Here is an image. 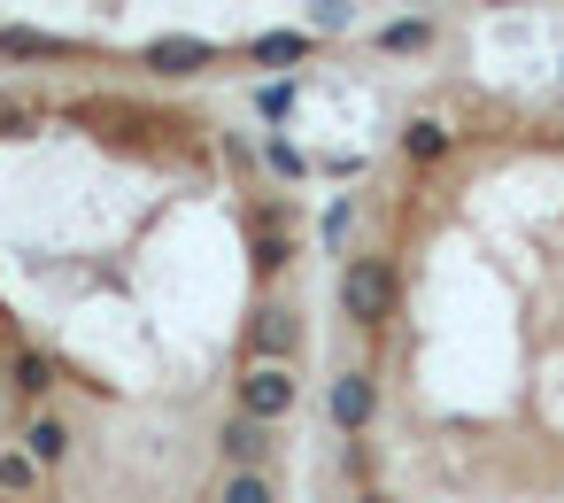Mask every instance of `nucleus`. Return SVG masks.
<instances>
[{
	"label": "nucleus",
	"mask_w": 564,
	"mask_h": 503,
	"mask_svg": "<svg viewBox=\"0 0 564 503\" xmlns=\"http://www.w3.org/2000/svg\"><path fill=\"white\" fill-rule=\"evenodd\" d=\"M348 24V0H317V32H340Z\"/></svg>",
	"instance_id": "14"
},
{
	"label": "nucleus",
	"mask_w": 564,
	"mask_h": 503,
	"mask_svg": "<svg viewBox=\"0 0 564 503\" xmlns=\"http://www.w3.org/2000/svg\"><path fill=\"white\" fill-rule=\"evenodd\" d=\"M271 171H279V179H310V156H302L294 140H271Z\"/></svg>",
	"instance_id": "12"
},
{
	"label": "nucleus",
	"mask_w": 564,
	"mask_h": 503,
	"mask_svg": "<svg viewBox=\"0 0 564 503\" xmlns=\"http://www.w3.org/2000/svg\"><path fill=\"white\" fill-rule=\"evenodd\" d=\"M294 403H302V379H294L286 364H248V372H240V410H248L256 426L286 418Z\"/></svg>",
	"instance_id": "2"
},
{
	"label": "nucleus",
	"mask_w": 564,
	"mask_h": 503,
	"mask_svg": "<svg viewBox=\"0 0 564 503\" xmlns=\"http://www.w3.org/2000/svg\"><path fill=\"white\" fill-rule=\"evenodd\" d=\"M448 148H456V140H448V125H433V117H417V125L402 132V156H410V163H441Z\"/></svg>",
	"instance_id": "5"
},
{
	"label": "nucleus",
	"mask_w": 564,
	"mask_h": 503,
	"mask_svg": "<svg viewBox=\"0 0 564 503\" xmlns=\"http://www.w3.org/2000/svg\"><path fill=\"white\" fill-rule=\"evenodd\" d=\"M340 302H348L356 325H379V318L394 310V271H387V256H348V271H340Z\"/></svg>",
	"instance_id": "1"
},
{
	"label": "nucleus",
	"mask_w": 564,
	"mask_h": 503,
	"mask_svg": "<svg viewBox=\"0 0 564 503\" xmlns=\"http://www.w3.org/2000/svg\"><path fill=\"white\" fill-rule=\"evenodd\" d=\"M148 63H155V71H202V63H209V40H155Z\"/></svg>",
	"instance_id": "8"
},
{
	"label": "nucleus",
	"mask_w": 564,
	"mask_h": 503,
	"mask_svg": "<svg viewBox=\"0 0 564 503\" xmlns=\"http://www.w3.org/2000/svg\"><path fill=\"white\" fill-rule=\"evenodd\" d=\"M248 349H256V364H286V356L302 349V318L279 310V302H263L256 325H248Z\"/></svg>",
	"instance_id": "4"
},
{
	"label": "nucleus",
	"mask_w": 564,
	"mask_h": 503,
	"mask_svg": "<svg viewBox=\"0 0 564 503\" xmlns=\"http://www.w3.org/2000/svg\"><path fill=\"white\" fill-rule=\"evenodd\" d=\"M0 55H17V63H55V55H70V40H47V32H0Z\"/></svg>",
	"instance_id": "6"
},
{
	"label": "nucleus",
	"mask_w": 564,
	"mask_h": 503,
	"mask_svg": "<svg viewBox=\"0 0 564 503\" xmlns=\"http://www.w3.org/2000/svg\"><path fill=\"white\" fill-rule=\"evenodd\" d=\"M325 410H333V426H340L348 441H364V434H371V418H379V387H371L364 372H340V379H333V395H325Z\"/></svg>",
	"instance_id": "3"
},
{
	"label": "nucleus",
	"mask_w": 564,
	"mask_h": 503,
	"mask_svg": "<svg viewBox=\"0 0 564 503\" xmlns=\"http://www.w3.org/2000/svg\"><path fill=\"white\" fill-rule=\"evenodd\" d=\"M379 47H387V55H417V47H433V24H425V17H402V24L379 32Z\"/></svg>",
	"instance_id": "9"
},
{
	"label": "nucleus",
	"mask_w": 564,
	"mask_h": 503,
	"mask_svg": "<svg viewBox=\"0 0 564 503\" xmlns=\"http://www.w3.org/2000/svg\"><path fill=\"white\" fill-rule=\"evenodd\" d=\"M217 503H279V495H271L263 472H225V480H217Z\"/></svg>",
	"instance_id": "10"
},
{
	"label": "nucleus",
	"mask_w": 564,
	"mask_h": 503,
	"mask_svg": "<svg viewBox=\"0 0 564 503\" xmlns=\"http://www.w3.org/2000/svg\"><path fill=\"white\" fill-rule=\"evenodd\" d=\"M410 9H417V0H410Z\"/></svg>",
	"instance_id": "15"
},
{
	"label": "nucleus",
	"mask_w": 564,
	"mask_h": 503,
	"mask_svg": "<svg viewBox=\"0 0 564 503\" xmlns=\"http://www.w3.org/2000/svg\"><path fill=\"white\" fill-rule=\"evenodd\" d=\"M310 47H317L310 32H263L248 55H256V63H310Z\"/></svg>",
	"instance_id": "7"
},
{
	"label": "nucleus",
	"mask_w": 564,
	"mask_h": 503,
	"mask_svg": "<svg viewBox=\"0 0 564 503\" xmlns=\"http://www.w3.org/2000/svg\"><path fill=\"white\" fill-rule=\"evenodd\" d=\"M17 387H24V395H32V403H40V395H47V387H55V364H47V356H40V349H24V356H17Z\"/></svg>",
	"instance_id": "11"
},
{
	"label": "nucleus",
	"mask_w": 564,
	"mask_h": 503,
	"mask_svg": "<svg viewBox=\"0 0 564 503\" xmlns=\"http://www.w3.org/2000/svg\"><path fill=\"white\" fill-rule=\"evenodd\" d=\"M348 225H356V202L340 194V202H333V217H325V240H348Z\"/></svg>",
	"instance_id": "13"
}]
</instances>
